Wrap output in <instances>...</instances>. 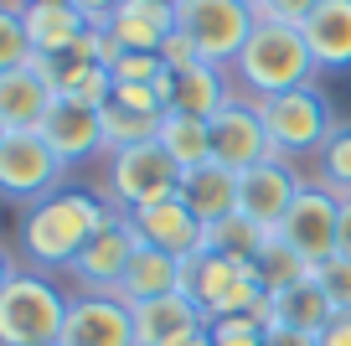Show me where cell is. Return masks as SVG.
I'll list each match as a JSON object with an SVG mask.
<instances>
[{"mask_svg": "<svg viewBox=\"0 0 351 346\" xmlns=\"http://www.w3.org/2000/svg\"><path fill=\"white\" fill-rule=\"evenodd\" d=\"M114 217L104 192H83V186H62V192L42 196L26 207L21 217V253L32 269H73V259L88 249V238Z\"/></svg>", "mask_w": 351, "mask_h": 346, "instance_id": "6da1fadb", "label": "cell"}, {"mask_svg": "<svg viewBox=\"0 0 351 346\" xmlns=\"http://www.w3.org/2000/svg\"><path fill=\"white\" fill-rule=\"evenodd\" d=\"M315 78L320 73L305 47V32L285 26V21H269V16H258L253 36L243 42L238 62H232V83L248 98H274V93H289V88H310Z\"/></svg>", "mask_w": 351, "mask_h": 346, "instance_id": "7a4b0ae2", "label": "cell"}, {"mask_svg": "<svg viewBox=\"0 0 351 346\" xmlns=\"http://www.w3.org/2000/svg\"><path fill=\"white\" fill-rule=\"evenodd\" d=\"M181 295L197 305L207 321H228V315H263L269 290L258 279V264L228 259V253L197 249L181 259Z\"/></svg>", "mask_w": 351, "mask_h": 346, "instance_id": "3957f363", "label": "cell"}, {"mask_svg": "<svg viewBox=\"0 0 351 346\" xmlns=\"http://www.w3.org/2000/svg\"><path fill=\"white\" fill-rule=\"evenodd\" d=\"M67 300L42 269H16L0 290V346H57Z\"/></svg>", "mask_w": 351, "mask_h": 346, "instance_id": "277c9868", "label": "cell"}, {"mask_svg": "<svg viewBox=\"0 0 351 346\" xmlns=\"http://www.w3.org/2000/svg\"><path fill=\"white\" fill-rule=\"evenodd\" d=\"M181 196V165L160 150V140L124 145L104 155V202L114 212H140L150 202Z\"/></svg>", "mask_w": 351, "mask_h": 346, "instance_id": "5b68a950", "label": "cell"}, {"mask_svg": "<svg viewBox=\"0 0 351 346\" xmlns=\"http://www.w3.org/2000/svg\"><path fill=\"white\" fill-rule=\"evenodd\" d=\"M263 114V130H269V145H274L279 161H300V155H315L320 145L336 130V114H330L326 93L315 83L310 88H289V93L274 98H253Z\"/></svg>", "mask_w": 351, "mask_h": 346, "instance_id": "8992f818", "label": "cell"}, {"mask_svg": "<svg viewBox=\"0 0 351 346\" xmlns=\"http://www.w3.org/2000/svg\"><path fill=\"white\" fill-rule=\"evenodd\" d=\"M176 26L191 36L202 62L232 73L243 42H248L253 26H258V11H248L243 0H181V5H176Z\"/></svg>", "mask_w": 351, "mask_h": 346, "instance_id": "52a82bcc", "label": "cell"}, {"mask_svg": "<svg viewBox=\"0 0 351 346\" xmlns=\"http://www.w3.org/2000/svg\"><path fill=\"white\" fill-rule=\"evenodd\" d=\"M67 186V165L52 155V145L42 140L36 130H16L5 135V145H0V196L5 202H42V196L62 192Z\"/></svg>", "mask_w": 351, "mask_h": 346, "instance_id": "ba28073f", "label": "cell"}, {"mask_svg": "<svg viewBox=\"0 0 351 346\" xmlns=\"http://www.w3.org/2000/svg\"><path fill=\"white\" fill-rule=\"evenodd\" d=\"M207 130H212V161L228 165L232 176L253 171V165H263V161H274V145H269V130H263V114H258V104H253L248 93L228 98V104L207 119Z\"/></svg>", "mask_w": 351, "mask_h": 346, "instance_id": "9c48e42d", "label": "cell"}, {"mask_svg": "<svg viewBox=\"0 0 351 346\" xmlns=\"http://www.w3.org/2000/svg\"><path fill=\"white\" fill-rule=\"evenodd\" d=\"M336 222H341V196H330L326 186L305 181L295 207L285 212V222L274 227V238L315 269V264H326L336 253Z\"/></svg>", "mask_w": 351, "mask_h": 346, "instance_id": "30bf717a", "label": "cell"}, {"mask_svg": "<svg viewBox=\"0 0 351 346\" xmlns=\"http://www.w3.org/2000/svg\"><path fill=\"white\" fill-rule=\"evenodd\" d=\"M134 249H140V233H134L130 212H114L109 222L88 238V249L73 259L67 274L77 279L83 295H114L119 279H124V269H130V259H134Z\"/></svg>", "mask_w": 351, "mask_h": 346, "instance_id": "8fae6325", "label": "cell"}, {"mask_svg": "<svg viewBox=\"0 0 351 346\" xmlns=\"http://www.w3.org/2000/svg\"><path fill=\"white\" fill-rule=\"evenodd\" d=\"M57 346H134V310L114 295H73Z\"/></svg>", "mask_w": 351, "mask_h": 346, "instance_id": "7c38bea8", "label": "cell"}, {"mask_svg": "<svg viewBox=\"0 0 351 346\" xmlns=\"http://www.w3.org/2000/svg\"><path fill=\"white\" fill-rule=\"evenodd\" d=\"M42 135L52 145V155L73 171V165L93 161V155H109V140H104V108H83L73 98H57L42 119Z\"/></svg>", "mask_w": 351, "mask_h": 346, "instance_id": "4fadbf2b", "label": "cell"}, {"mask_svg": "<svg viewBox=\"0 0 351 346\" xmlns=\"http://www.w3.org/2000/svg\"><path fill=\"white\" fill-rule=\"evenodd\" d=\"M300 186H305V181H300V171L274 155V161H263V165H253V171L238 176V212L274 233V227L285 222V212L295 207Z\"/></svg>", "mask_w": 351, "mask_h": 346, "instance_id": "5bb4252c", "label": "cell"}, {"mask_svg": "<svg viewBox=\"0 0 351 346\" xmlns=\"http://www.w3.org/2000/svg\"><path fill=\"white\" fill-rule=\"evenodd\" d=\"M57 104V83L42 62H26L16 73H0V124L5 130H42L47 108Z\"/></svg>", "mask_w": 351, "mask_h": 346, "instance_id": "9a60e30c", "label": "cell"}, {"mask_svg": "<svg viewBox=\"0 0 351 346\" xmlns=\"http://www.w3.org/2000/svg\"><path fill=\"white\" fill-rule=\"evenodd\" d=\"M130 222H134V233H140V243L171 253V259L197 253L202 249V233H207V227L197 222V212H191L181 196H165V202L140 207V212H130Z\"/></svg>", "mask_w": 351, "mask_h": 346, "instance_id": "2e32d148", "label": "cell"}, {"mask_svg": "<svg viewBox=\"0 0 351 346\" xmlns=\"http://www.w3.org/2000/svg\"><path fill=\"white\" fill-rule=\"evenodd\" d=\"M171 32H176V5H165V0H124L119 11L104 21V36H109L114 57L160 52V42Z\"/></svg>", "mask_w": 351, "mask_h": 346, "instance_id": "e0dca14e", "label": "cell"}, {"mask_svg": "<svg viewBox=\"0 0 351 346\" xmlns=\"http://www.w3.org/2000/svg\"><path fill=\"white\" fill-rule=\"evenodd\" d=\"M21 21H26V36H32V52L42 57V62L67 57L88 32H93V21H88L77 5H67V0H36V5H21Z\"/></svg>", "mask_w": 351, "mask_h": 346, "instance_id": "ac0fdd59", "label": "cell"}, {"mask_svg": "<svg viewBox=\"0 0 351 346\" xmlns=\"http://www.w3.org/2000/svg\"><path fill=\"white\" fill-rule=\"evenodd\" d=\"M315 73H351V0H320L300 26Z\"/></svg>", "mask_w": 351, "mask_h": 346, "instance_id": "d6986e66", "label": "cell"}, {"mask_svg": "<svg viewBox=\"0 0 351 346\" xmlns=\"http://www.w3.org/2000/svg\"><path fill=\"white\" fill-rule=\"evenodd\" d=\"M130 310H134V346H171L176 336L207 325V315H202L181 290L176 295H155V300L130 305Z\"/></svg>", "mask_w": 351, "mask_h": 346, "instance_id": "ffe728a7", "label": "cell"}, {"mask_svg": "<svg viewBox=\"0 0 351 346\" xmlns=\"http://www.w3.org/2000/svg\"><path fill=\"white\" fill-rule=\"evenodd\" d=\"M228 98H238V83H232L228 67L197 62V67H186V73H171V108H181V114L212 119Z\"/></svg>", "mask_w": 351, "mask_h": 346, "instance_id": "44dd1931", "label": "cell"}, {"mask_svg": "<svg viewBox=\"0 0 351 346\" xmlns=\"http://www.w3.org/2000/svg\"><path fill=\"white\" fill-rule=\"evenodd\" d=\"M181 202L197 212L202 227H212V222H222V217L238 212V176H232L228 165L207 161L202 171H186V176H181Z\"/></svg>", "mask_w": 351, "mask_h": 346, "instance_id": "7402d4cb", "label": "cell"}, {"mask_svg": "<svg viewBox=\"0 0 351 346\" xmlns=\"http://www.w3.org/2000/svg\"><path fill=\"white\" fill-rule=\"evenodd\" d=\"M176 290H181V259L140 243L134 259H130V269H124V279H119V290H114V300L145 305V300H155V295H176Z\"/></svg>", "mask_w": 351, "mask_h": 346, "instance_id": "603a6c76", "label": "cell"}, {"mask_svg": "<svg viewBox=\"0 0 351 346\" xmlns=\"http://www.w3.org/2000/svg\"><path fill=\"white\" fill-rule=\"evenodd\" d=\"M330 315H336V310H330L326 290H320L315 279L289 284V290L269 295V305H263V321H269V325H285V331H305V336H320Z\"/></svg>", "mask_w": 351, "mask_h": 346, "instance_id": "cb8c5ba5", "label": "cell"}, {"mask_svg": "<svg viewBox=\"0 0 351 346\" xmlns=\"http://www.w3.org/2000/svg\"><path fill=\"white\" fill-rule=\"evenodd\" d=\"M42 62V57H36ZM47 73H52L57 83V98H73V104L83 108H109L114 98V73L104 62H77V57H52V62H42Z\"/></svg>", "mask_w": 351, "mask_h": 346, "instance_id": "d4e9b609", "label": "cell"}, {"mask_svg": "<svg viewBox=\"0 0 351 346\" xmlns=\"http://www.w3.org/2000/svg\"><path fill=\"white\" fill-rule=\"evenodd\" d=\"M160 150L181 165V176L202 171V165L212 161V130H207V119L181 114V108H165V119H160Z\"/></svg>", "mask_w": 351, "mask_h": 346, "instance_id": "484cf974", "label": "cell"}, {"mask_svg": "<svg viewBox=\"0 0 351 346\" xmlns=\"http://www.w3.org/2000/svg\"><path fill=\"white\" fill-rule=\"evenodd\" d=\"M269 243H274V233L258 227L253 217H243V212L222 217V222H212L207 233H202V249L228 253V259H243V264H258L263 253H269Z\"/></svg>", "mask_w": 351, "mask_h": 346, "instance_id": "4316f807", "label": "cell"}, {"mask_svg": "<svg viewBox=\"0 0 351 346\" xmlns=\"http://www.w3.org/2000/svg\"><path fill=\"white\" fill-rule=\"evenodd\" d=\"M315 186H326L330 196H351V124H336L330 140L315 150Z\"/></svg>", "mask_w": 351, "mask_h": 346, "instance_id": "83f0119b", "label": "cell"}, {"mask_svg": "<svg viewBox=\"0 0 351 346\" xmlns=\"http://www.w3.org/2000/svg\"><path fill=\"white\" fill-rule=\"evenodd\" d=\"M26 62H36V52L21 21V0H0V73H16Z\"/></svg>", "mask_w": 351, "mask_h": 346, "instance_id": "f1b7e54d", "label": "cell"}, {"mask_svg": "<svg viewBox=\"0 0 351 346\" xmlns=\"http://www.w3.org/2000/svg\"><path fill=\"white\" fill-rule=\"evenodd\" d=\"M160 119H165V114H160ZM160 119H150V114H130V108L109 104V108H104V140H109V150L160 140Z\"/></svg>", "mask_w": 351, "mask_h": 346, "instance_id": "f546056e", "label": "cell"}, {"mask_svg": "<svg viewBox=\"0 0 351 346\" xmlns=\"http://www.w3.org/2000/svg\"><path fill=\"white\" fill-rule=\"evenodd\" d=\"M310 274H315V269H310V264L300 259V253H289V249H285L279 238L269 243V253L258 259V279H263V290H269V295L289 290V284H305Z\"/></svg>", "mask_w": 351, "mask_h": 346, "instance_id": "4dcf8cb0", "label": "cell"}, {"mask_svg": "<svg viewBox=\"0 0 351 346\" xmlns=\"http://www.w3.org/2000/svg\"><path fill=\"white\" fill-rule=\"evenodd\" d=\"M212 346H269V321L263 315H228V321H207Z\"/></svg>", "mask_w": 351, "mask_h": 346, "instance_id": "1f68e13d", "label": "cell"}, {"mask_svg": "<svg viewBox=\"0 0 351 346\" xmlns=\"http://www.w3.org/2000/svg\"><path fill=\"white\" fill-rule=\"evenodd\" d=\"M310 279L326 290L330 310H351V259H341V253H330L326 264H315V274Z\"/></svg>", "mask_w": 351, "mask_h": 346, "instance_id": "d6a6232c", "label": "cell"}, {"mask_svg": "<svg viewBox=\"0 0 351 346\" xmlns=\"http://www.w3.org/2000/svg\"><path fill=\"white\" fill-rule=\"evenodd\" d=\"M114 83H155V78H165V62H160V52H124V57H114Z\"/></svg>", "mask_w": 351, "mask_h": 346, "instance_id": "836d02e7", "label": "cell"}, {"mask_svg": "<svg viewBox=\"0 0 351 346\" xmlns=\"http://www.w3.org/2000/svg\"><path fill=\"white\" fill-rule=\"evenodd\" d=\"M160 62H165V73H186V67H197V62H202V52L191 47V36L176 26V32L160 42Z\"/></svg>", "mask_w": 351, "mask_h": 346, "instance_id": "e575fe53", "label": "cell"}, {"mask_svg": "<svg viewBox=\"0 0 351 346\" xmlns=\"http://www.w3.org/2000/svg\"><path fill=\"white\" fill-rule=\"evenodd\" d=\"M315 5H320V0H263V11H258V16H269V21H285V26H305Z\"/></svg>", "mask_w": 351, "mask_h": 346, "instance_id": "d590c367", "label": "cell"}, {"mask_svg": "<svg viewBox=\"0 0 351 346\" xmlns=\"http://www.w3.org/2000/svg\"><path fill=\"white\" fill-rule=\"evenodd\" d=\"M67 5H77V11H83L93 26H104V21H109V16L124 5V0H67Z\"/></svg>", "mask_w": 351, "mask_h": 346, "instance_id": "8d00e7d4", "label": "cell"}, {"mask_svg": "<svg viewBox=\"0 0 351 346\" xmlns=\"http://www.w3.org/2000/svg\"><path fill=\"white\" fill-rule=\"evenodd\" d=\"M336 253L351 259V196H341V222H336Z\"/></svg>", "mask_w": 351, "mask_h": 346, "instance_id": "74e56055", "label": "cell"}, {"mask_svg": "<svg viewBox=\"0 0 351 346\" xmlns=\"http://www.w3.org/2000/svg\"><path fill=\"white\" fill-rule=\"evenodd\" d=\"M269 346H320L315 336L305 331H285V325H269Z\"/></svg>", "mask_w": 351, "mask_h": 346, "instance_id": "f35d334b", "label": "cell"}, {"mask_svg": "<svg viewBox=\"0 0 351 346\" xmlns=\"http://www.w3.org/2000/svg\"><path fill=\"white\" fill-rule=\"evenodd\" d=\"M171 346H212V331H207V325H197V331H186V336H176Z\"/></svg>", "mask_w": 351, "mask_h": 346, "instance_id": "ab89813d", "label": "cell"}, {"mask_svg": "<svg viewBox=\"0 0 351 346\" xmlns=\"http://www.w3.org/2000/svg\"><path fill=\"white\" fill-rule=\"evenodd\" d=\"M11 274H16V264H11V253L0 249V290H5V284H11Z\"/></svg>", "mask_w": 351, "mask_h": 346, "instance_id": "60d3db41", "label": "cell"}, {"mask_svg": "<svg viewBox=\"0 0 351 346\" xmlns=\"http://www.w3.org/2000/svg\"><path fill=\"white\" fill-rule=\"evenodd\" d=\"M243 5H248V11H263V0H243Z\"/></svg>", "mask_w": 351, "mask_h": 346, "instance_id": "b9f144b4", "label": "cell"}, {"mask_svg": "<svg viewBox=\"0 0 351 346\" xmlns=\"http://www.w3.org/2000/svg\"><path fill=\"white\" fill-rule=\"evenodd\" d=\"M5 135H11V130H5V124H0V145H5Z\"/></svg>", "mask_w": 351, "mask_h": 346, "instance_id": "7bdbcfd3", "label": "cell"}, {"mask_svg": "<svg viewBox=\"0 0 351 346\" xmlns=\"http://www.w3.org/2000/svg\"><path fill=\"white\" fill-rule=\"evenodd\" d=\"M165 5H181V0H165Z\"/></svg>", "mask_w": 351, "mask_h": 346, "instance_id": "ee69618b", "label": "cell"}, {"mask_svg": "<svg viewBox=\"0 0 351 346\" xmlns=\"http://www.w3.org/2000/svg\"><path fill=\"white\" fill-rule=\"evenodd\" d=\"M21 5H36V0H21Z\"/></svg>", "mask_w": 351, "mask_h": 346, "instance_id": "f6af8a7d", "label": "cell"}]
</instances>
